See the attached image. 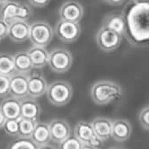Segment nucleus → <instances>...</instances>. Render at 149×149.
I'll return each mask as SVG.
<instances>
[{
  "label": "nucleus",
  "mask_w": 149,
  "mask_h": 149,
  "mask_svg": "<svg viewBox=\"0 0 149 149\" xmlns=\"http://www.w3.org/2000/svg\"><path fill=\"white\" fill-rule=\"evenodd\" d=\"M6 121V118L4 116V114L2 113L1 110H0V129H1L4 125V123Z\"/></svg>",
  "instance_id": "33"
},
{
  "label": "nucleus",
  "mask_w": 149,
  "mask_h": 149,
  "mask_svg": "<svg viewBox=\"0 0 149 149\" xmlns=\"http://www.w3.org/2000/svg\"><path fill=\"white\" fill-rule=\"evenodd\" d=\"M134 4H141V3H148L149 0H132Z\"/></svg>",
  "instance_id": "34"
},
{
  "label": "nucleus",
  "mask_w": 149,
  "mask_h": 149,
  "mask_svg": "<svg viewBox=\"0 0 149 149\" xmlns=\"http://www.w3.org/2000/svg\"><path fill=\"white\" fill-rule=\"evenodd\" d=\"M84 14V9L82 4L74 0H68L63 3L59 9L60 19L73 21L80 22Z\"/></svg>",
  "instance_id": "10"
},
{
  "label": "nucleus",
  "mask_w": 149,
  "mask_h": 149,
  "mask_svg": "<svg viewBox=\"0 0 149 149\" xmlns=\"http://www.w3.org/2000/svg\"><path fill=\"white\" fill-rule=\"evenodd\" d=\"M26 52L30 57L33 68L40 69L47 65L49 53L47 52L46 47L33 45Z\"/></svg>",
  "instance_id": "21"
},
{
  "label": "nucleus",
  "mask_w": 149,
  "mask_h": 149,
  "mask_svg": "<svg viewBox=\"0 0 149 149\" xmlns=\"http://www.w3.org/2000/svg\"><path fill=\"white\" fill-rule=\"evenodd\" d=\"M74 136H76L83 144L84 149H96L103 146V141L96 135L91 122L81 120L74 128Z\"/></svg>",
  "instance_id": "5"
},
{
  "label": "nucleus",
  "mask_w": 149,
  "mask_h": 149,
  "mask_svg": "<svg viewBox=\"0 0 149 149\" xmlns=\"http://www.w3.org/2000/svg\"><path fill=\"white\" fill-rule=\"evenodd\" d=\"M126 19L129 41L140 45L149 39V5L148 3L134 4L130 9Z\"/></svg>",
  "instance_id": "1"
},
{
  "label": "nucleus",
  "mask_w": 149,
  "mask_h": 149,
  "mask_svg": "<svg viewBox=\"0 0 149 149\" xmlns=\"http://www.w3.org/2000/svg\"><path fill=\"white\" fill-rule=\"evenodd\" d=\"M50 1L51 0H28L31 6L37 8H43L47 6L50 3Z\"/></svg>",
  "instance_id": "31"
},
{
  "label": "nucleus",
  "mask_w": 149,
  "mask_h": 149,
  "mask_svg": "<svg viewBox=\"0 0 149 149\" xmlns=\"http://www.w3.org/2000/svg\"><path fill=\"white\" fill-rule=\"evenodd\" d=\"M91 125L96 135L103 141L111 138L112 120L107 117H97L91 121Z\"/></svg>",
  "instance_id": "20"
},
{
  "label": "nucleus",
  "mask_w": 149,
  "mask_h": 149,
  "mask_svg": "<svg viewBox=\"0 0 149 149\" xmlns=\"http://www.w3.org/2000/svg\"><path fill=\"white\" fill-rule=\"evenodd\" d=\"M59 148L61 149H84V144L76 137L70 135L59 144Z\"/></svg>",
  "instance_id": "26"
},
{
  "label": "nucleus",
  "mask_w": 149,
  "mask_h": 149,
  "mask_svg": "<svg viewBox=\"0 0 149 149\" xmlns=\"http://www.w3.org/2000/svg\"><path fill=\"white\" fill-rule=\"evenodd\" d=\"M32 15V8L23 2L8 0L0 8V18L8 24L15 20H28Z\"/></svg>",
  "instance_id": "4"
},
{
  "label": "nucleus",
  "mask_w": 149,
  "mask_h": 149,
  "mask_svg": "<svg viewBox=\"0 0 149 149\" xmlns=\"http://www.w3.org/2000/svg\"><path fill=\"white\" fill-rule=\"evenodd\" d=\"M53 27L46 21H35L30 24L28 40L33 46L47 47L54 37Z\"/></svg>",
  "instance_id": "7"
},
{
  "label": "nucleus",
  "mask_w": 149,
  "mask_h": 149,
  "mask_svg": "<svg viewBox=\"0 0 149 149\" xmlns=\"http://www.w3.org/2000/svg\"><path fill=\"white\" fill-rule=\"evenodd\" d=\"M132 127L125 118H117L112 121L111 138L116 142H125L132 135Z\"/></svg>",
  "instance_id": "14"
},
{
  "label": "nucleus",
  "mask_w": 149,
  "mask_h": 149,
  "mask_svg": "<svg viewBox=\"0 0 149 149\" xmlns=\"http://www.w3.org/2000/svg\"><path fill=\"white\" fill-rule=\"evenodd\" d=\"M14 72L13 55L10 53H0V74L10 77Z\"/></svg>",
  "instance_id": "23"
},
{
  "label": "nucleus",
  "mask_w": 149,
  "mask_h": 149,
  "mask_svg": "<svg viewBox=\"0 0 149 149\" xmlns=\"http://www.w3.org/2000/svg\"><path fill=\"white\" fill-rule=\"evenodd\" d=\"M46 95L51 104L59 107L64 106L72 98L73 88L68 81L55 80L47 85Z\"/></svg>",
  "instance_id": "3"
},
{
  "label": "nucleus",
  "mask_w": 149,
  "mask_h": 149,
  "mask_svg": "<svg viewBox=\"0 0 149 149\" xmlns=\"http://www.w3.org/2000/svg\"><path fill=\"white\" fill-rule=\"evenodd\" d=\"M139 122L142 128L146 131L149 130V105L144 106L139 113Z\"/></svg>",
  "instance_id": "28"
},
{
  "label": "nucleus",
  "mask_w": 149,
  "mask_h": 149,
  "mask_svg": "<svg viewBox=\"0 0 149 149\" xmlns=\"http://www.w3.org/2000/svg\"><path fill=\"white\" fill-rule=\"evenodd\" d=\"M73 64V56L70 51L63 47H55L48 54L47 65L56 74L68 71Z\"/></svg>",
  "instance_id": "6"
},
{
  "label": "nucleus",
  "mask_w": 149,
  "mask_h": 149,
  "mask_svg": "<svg viewBox=\"0 0 149 149\" xmlns=\"http://www.w3.org/2000/svg\"><path fill=\"white\" fill-rule=\"evenodd\" d=\"M47 83L42 74L39 72H30L27 81V95L33 98H39L46 94Z\"/></svg>",
  "instance_id": "11"
},
{
  "label": "nucleus",
  "mask_w": 149,
  "mask_h": 149,
  "mask_svg": "<svg viewBox=\"0 0 149 149\" xmlns=\"http://www.w3.org/2000/svg\"><path fill=\"white\" fill-rule=\"evenodd\" d=\"M37 121L20 117L19 118V136L31 138Z\"/></svg>",
  "instance_id": "24"
},
{
  "label": "nucleus",
  "mask_w": 149,
  "mask_h": 149,
  "mask_svg": "<svg viewBox=\"0 0 149 149\" xmlns=\"http://www.w3.org/2000/svg\"><path fill=\"white\" fill-rule=\"evenodd\" d=\"M9 24L0 18V40L8 36Z\"/></svg>",
  "instance_id": "30"
},
{
  "label": "nucleus",
  "mask_w": 149,
  "mask_h": 149,
  "mask_svg": "<svg viewBox=\"0 0 149 149\" xmlns=\"http://www.w3.org/2000/svg\"><path fill=\"white\" fill-rule=\"evenodd\" d=\"M96 41L100 50L110 53L119 47L122 41V36L115 31L102 26L96 33Z\"/></svg>",
  "instance_id": "9"
},
{
  "label": "nucleus",
  "mask_w": 149,
  "mask_h": 149,
  "mask_svg": "<svg viewBox=\"0 0 149 149\" xmlns=\"http://www.w3.org/2000/svg\"><path fill=\"white\" fill-rule=\"evenodd\" d=\"M31 139L38 146V148H43L49 146L51 136L48 123L37 121L31 135Z\"/></svg>",
  "instance_id": "18"
},
{
  "label": "nucleus",
  "mask_w": 149,
  "mask_h": 149,
  "mask_svg": "<svg viewBox=\"0 0 149 149\" xmlns=\"http://www.w3.org/2000/svg\"><path fill=\"white\" fill-rule=\"evenodd\" d=\"M91 97L97 105H108L122 98L123 90L117 82L99 80L91 86Z\"/></svg>",
  "instance_id": "2"
},
{
  "label": "nucleus",
  "mask_w": 149,
  "mask_h": 149,
  "mask_svg": "<svg viewBox=\"0 0 149 149\" xmlns=\"http://www.w3.org/2000/svg\"><path fill=\"white\" fill-rule=\"evenodd\" d=\"M10 77L0 74V97H6L9 95Z\"/></svg>",
  "instance_id": "29"
},
{
  "label": "nucleus",
  "mask_w": 149,
  "mask_h": 149,
  "mask_svg": "<svg viewBox=\"0 0 149 149\" xmlns=\"http://www.w3.org/2000/svg\"><path fill=\"white\" fill-rule=\"evenodd\" d=\"M13 61L15 72L29 74L33 71V67L32 65L30 57L26 51H19L13 54Z\"/></svg>",
  "instance_id": "22"
},
{
  "label": "nucleus",
  "mask_w": 149,
  "mask_h": 149,
  "mask_svg": "<svg viewBox=\"0 0 149 149\" xmlns=\"http://www.w3.org/2000/svg\"><path fill=\"white\" fill-rule=\"evenodd\" d=\"M0 110L6 118H19L21 117L20 99L12 96L6 97L0 103Z\"/></svg>",
  "instance_id": "19"
},
{
  "label": "nucleus",
  "mask_w": 149,
  "mask_h": 149,
  "mask_svg": "<svg viewBox=\"0 0 149 149\" xmlns=\"http://www.w3.org/2000/svg\"><path fill=\"white\" fill-rule=\"evenodd\" d=\"M103 1L108 5L113 6H119L123 5L126 0H103Z\"/></svg>",
  "instance_id": "32"
},
{
  "label": "nucleus",
  "mask_w": 149,
  "mask_h": 149,
  "mask_svg": "<svg viewBox=\"0 0 149 149\" xmlns=\"http://www.w3.org/2000/svg\"><path fill=\"white\" fill-rule=\"evenodd\" d=\"M81 32L82 28L79 22H73L60 19L54 26V33L61 42L71 44L79 39Z\"/></svg>",
  "instance_id": "8"
},
{
  "label": "nucleus",
  "mask_w": 149,
  "mask_h": 149,
  "mask_svg": "<svg viewBox=\"0 0 149 149\" xmlns=\"http://www.w3.org/2000/svg\"><path fill=\"white\" fill-rule=\"evenodd\" d=\"M20 109L22 118L39 121L41 113V107L36 98L27 96L20 99Z\"/></svg>",
  "instance_id": "16"
},
{
  "label": "nucleus",
  "mask_w": 149,
  "mask_h": 149,
  "mask_svg": "<svg viewBox=\"0 0 149 149\" xmlns=\"http://www.w3.org/2000/svg\"><path fill=\"white\" fill-rule=\"evenodd\" d=\"M103 26L115 31L122 37H126V19L123 13H111L107 14L103 19Z\"/></svg>",
  "instance_id": "17"
},
{
  "label": "nucleus",
  "mask_w": 149,
  "mask_h": 149,
  "mask_svg": "<svg viewBox=\"0 0 149 149\" xmlns=\"http://www.w3.org/2000/svg\"><path fill=\"white\" fill-rule=\"evenodd\" d=\"M48 125L51 141L54 144L59 145L71 135V127L68 121L63 118H54Z\"/></svg>",
  "instance_id": "13"
},
{
  "label": "nucleus",
  "mask_w": 149,
  "mask_h": 149,
  "mask_svg": "<svg viewBox=\"0 0 149 149\" xmlns=\"http://www.w3.org/2000/svg\"><path fill=\"white\" fill-rule=\"evenodd\" d=\"M30 24L27 20H15L9 24L8 36L13 42L23 43L29 38Z\"/></svg>",
  "instance_id": "15"
},
{
  "label": "nucleus",
  "mask_w": 149,
  "mask_h": 149,
  "mask_svg": "<svg viewBox=\"0 0 149 149\" xmlns=\"http://www.w3.org/2000/svg\"><path fill=\"white\" fill-rule=\"evenodd\" d=\"M6 133L11 137H18L19 136V118L11 119L6 118L3 127Z\"/></svg>",
  "instance_id": "27"
},
{
  "label": "nucleus",
  "mask_w": 149,
  "mask_h": 149,
  "mask_svg": "<svg viewBox=\"0 0 149 149\" xmlns=\"http://www.w3.org/2000/svg\"><path fill=\"white\" fill-rule=\"evenodd\" d=\"M9 147L12 149H37L38 146L31 138L18 136V139H16Z\"/></svg>",
  "instance_id": "25"
},
{
  "label": "nucleus",
  "mask_w": 149,
  "mask_h": 149,
  "mask_svg": "<svg viewBox=\"0 0 149 149\" xmlns=\"http://www.w3.org/2000/svg\"><path fill=\"white\" fill-rule=\"evenodd\" d=\"M28 74L14 72L10 76L9 94L19 99L27 97Z\"/></svg>",
  "instance_id": "12"
},
{
  "label": "nucleus",
  "mask_w": 149,
  "mask_h": 149,
  "mask_svg": "<svg viewBox=\"0 0 149 149\" xmlns=\"http://www.w3.org/2000/svg\"><path fill=\"white\" fill-rule=\"evenodd\" d=\"M7 1H8V0H0V6H2L3 4H5Z\"/></svg>",
  "instance_id": "35"
}]
</instances>
